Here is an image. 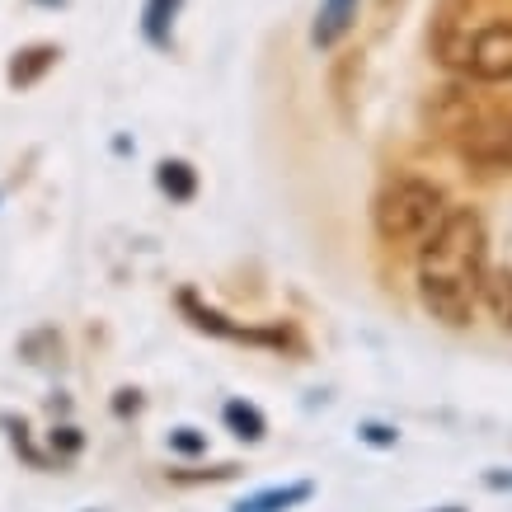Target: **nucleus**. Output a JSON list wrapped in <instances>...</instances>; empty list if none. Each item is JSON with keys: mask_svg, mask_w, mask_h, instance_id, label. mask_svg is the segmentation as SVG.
<instances>
[{"mask_svg": "<svg viewBox=\"0 0 512 512\" xmlns=\"http://www.w3.org/2000/svg\"><path fill=\"white\" fill-rule=\"evenodd\" d=\"M447 212V198L442 188L419 179V174H400L390 179L372 202V221H376V235L386 245H419L423 235H433V226L442 221Z\"/></svg>", "mask_w": 512, "mask_h": 512, "instance_id": "obj_4", "label": "nucleus"}, {"mask_svg": "<svg viewBox=\"0 0 512 512\" xmlns=\"http://www.w3.org/2000/svg\"><path fill=\"white\" fill-rule=\"evenodd\" d=\"M221 423H226L240 442H264V437H268V419L259 414V404H249V400H226Z\"/></svg>", "mask_w": 512, "mask_h": 512, "instance_id": "obj_11", "label": "nucleus"}, {"mask_svg": "<svg viewBox=\"0 0 512 512\" xmlns=\"http://www.w3.org/2000/svg\"><path fill=\"white\" fill-rule=\"evenodd\" d=\"M419 245H423L419 249L423 311L451 329L470 325L484 292V254H489V235H484L480 212H470V207L442 212L433 235H423Z\"/></svg>", "mask_w": 512, "mask_h": 512, "instance_id": "obj_1", "label": "nucleus"}, {"mask_svg": "<svg viewBox=\"0 0 512 512\" xmlns=\"http://www.w3.org/2000/svg\"><path fill=\"white\" fill-rule=\"evenodd\" d=\"M47 442H52V456H57V461H62V456H76V451L85 447V437H80V428H71V423H62V428H52V437H47Z\"/></svg>", "mask_w": 512, "mask_h": 512, "instance_id": "obj_13", "label": "nucleus"}, {"mask_svg": "<svg viewBox=\"0 0 512 512\" xmlns=\"http://www.w3.org/2000/svg\"><path fill=\"white\" fill-rule=\"evenodd\" d=\"M484 484H489V489H512V470H489Z\"/></svg>", "mask_w": 512, "mask_h": 512, "instance_id": "obj_17", "label": "nucleus"}, {"mask_svg": "<svg viewBox=\"0 0 512 512\" xmlns=\"http://www.w3.org/2000/svg\"><path fill=\"white\" fill-rule=\"evenodd\" d=\"M433 123L475 174H512V109L480 104L466 90H442Z\"/></svg>", "mask_w": 512, "mask_h": 512, "instance_id": "obj_3", "label": "nucleus"}, {"mask_svg": "<svg viewBox=\"0 0 512 512\" xmlns=\"http://www.w3.org/2000/svg\"><path fill=\"white\" fill-rule=\"evenodd\" d=\"M315 498V484L311 480H296V484H278V489H259V494L240 498L231 512H292L301 503Z\"/></svg>", "mask_w": 512, "mask_h": 512, "instance_id": "obj_7", "label": "nucleus"}, {"mask_svg": "<svg viewBox=\"0 0 512 512\" xmlns=\"http://www.w3.org/2000/svg\"><path fill=\"white\" fill-rule=\"evenodd\" d=\"M179 311L188 315V325L202 329V334H217V339H235V343H259V348H273V353H306V339L296 334L292 325H273V329H254V325H231L221 311L202 306L193 292H179Z\"/></svg>", "mask_w": 512, "mask_h": 512, "instance_id": "obj_5", "label": "nucleus"}, {"mask_svg": "<svg viewBox=\"0 0 512 512\" xmlns=\"http://www.w3.org/2000/svg\"><path fill=\"white\" fill-rule=\"evenodd\" d=\"M437 512H466V508H437Z\"/></svg>", "mask_w": 512, "mask_h": 512, "instance_id": "obj_18", "label": "nucleus"}, {"mask_svg": "<svg viewBox=\"0 0 512 512\" xmlns=\"http://www.w3.org/2000/svg\"><path fill=\"white\" fill-rule=\"evenodd\" d=\"M437 62L480 85L512 80V19H470V0H442L433 24Z\"/></svg>", "mask_w": 512, "mask_h": 512, "instance_id": "obj_2", "label": "nucleus"}, {"mask_svg": "<svg viewBox=\"0 0 512 512\" xmlns=\"http://www.w3.org/2000/svg\"><path fill=\"white\" fill-rule=\"evenodd\" d=\"M235 475H240V466L226 461V466H217V470H174L170 480L174 484H217V480H235Z\"/></svg>", "mask_w": 512, "mask_h": 512, "instance_id": "obj_12", "label": "nucleus"}, {"mask_svg": "<svg viewBox=\"0 0 512 512\" xmlns=\"http://www.w3.org/2000/svg\"><path fill=\"white\" fill-rule=\"evenodd\" d=\"M357 437H362V442H372V447H395V442H400V433H395L390 423H362Z\"/></svg>", "mask_w": 512, "mask_h": 512, "instance_id": "obj_15", "label": "nucleus"}, {"mask_svg": "<svg viewBox=\"0 0 512 512\" xmlns=\"http://www.w3.org/2000/svg\"><path fill=\"white\" fill-rule=\"evenodd\" d=\"M43 5H62V0H43Z\"/></svg>", "mask_w": 512, "mask_h": 512, "instance_id": "obj_19", "label": "nucleus"}, {"mask_svg": "<svg viewBox=\"0 0 512 512\" xmlns=\"http://www.w3.org/2000/svg\"><path fill=\"white\" fill-rule=\"evenodd\" d=\"M170 451H179V456H202V451H207V433H198V428H174Z\"/></svg>", "mask_w": 512, "mask_h": 512, "instance_id": "obj_14", "label": "nucleus"}, {"mask_svg": "<svg viewBox=\"0 0 512 512\" xmlns=\"http://www.w3.org/2000/svg\"><path fill=\"white\" fill-rule=\"evenodd\" d=\"M137 409H141V390L123 386L118 395H113V414H118V419H127V414H137Z\"/></svg>", "mask_w": 512, "mask_h": 512, "instance_id": "obj_16", "label": "nucleus"}, {"mask_svg": "<svg viewBox=\"0 0 512 512\" xmlns=\"http://www.w3.org/2000/svg\"><path fill=\"white\" fill-rule=\"evenodd\" d=\"M156 184L170 202H193L198 198V170L188 160H160L156 165Z\"/></svg>", "mask_w": 512, "mask_h": 512, "instance_id": "obj_10", "label": "nucleus"}, {"mask_svg": "<svg viewBox=\"0 0 512 512\" xmlns=\"http://www.w3.org/2000/svg\"><path fill=\"white\" fill-rule=\"evenodd\" d=\"M57 57H62V47H52V43H33V47H24V52H15V62H10V85H15V90L38 85V80L57 66Z\"/></svg>", "mask_w": 512, "mask_h": 512, "instance_id": "obj_9", "label": "nucleus"}, {"mask_svg": "<svg viewBox=\"0 0 512 512\" xmlns=\"http://www.w3.org/2000/svg\"><path fill=\"white\" fill-rule=\"evenodd\" d=\"M357 5L362 0H320V15H315L311 43L315 47H339L357 24Z\"/></svg>", "mask_w": 512, "mask_h": 512, "instance_id": "obj_6", "label": "nucleus"}, {"mask_svg": "<svg viewBox=\"0 0 512 512\" xmlns=\"http://www.w3.org/2000/svg\"><path fill=\"white\" fill-rule=\"evenodd\" d=\"M179 5H184V0H146V5H141V38L156 47V52H170L174 47V19H179Z\"/></svg>", "mask_w": 512, "mask_h": 512, "instance_id": "obj_8", "label": "nucleus"}, {"mask_svg": "<svg viewBox=\"0 0 512 512\" xmlns=\"http://www.w3.org/2000/svg\"><path fill=\"white\" fill-rule=\"evenodd\" d=\"M503 325H512V311H508V320H503Z\"/></svg>", "mask_w": 512, "mask_h": 512, "instance_id": "obj_20", "label": "nucleus"}]
</instances>
